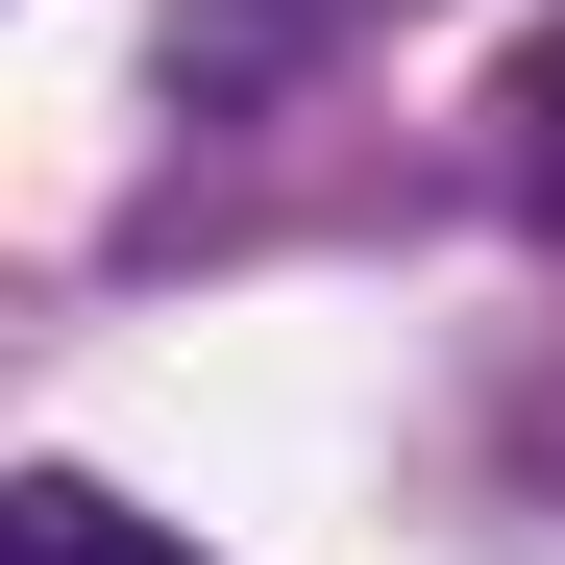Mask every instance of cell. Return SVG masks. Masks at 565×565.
Here are the masks:
<instances>
[{"label": "cell", "instance_id": "obj_2", "mask_svg": "<svg viewBox=\"0 0 565 565\" xmlns=\"http://www.w3.org/2000/svg\"><path fill=\"white\" fill-rule=\"evenodd\" d=\"M0 565H198L172 516H124L99 467H25V516H0Z\"/></svg>", "mask_w": 565, "mask_h": 565}, {"label": "cell", "instance_id": "obj_3", "mask_svg": "<svg viewBox=\"0 0 565 565\" xmlns=\"http://www.w3.org/2000/svg\"><path fill=\"white\" fill-rule=\"evenodd\" d=\"M516 148H541V198H565V25L516 50Z\"/></svg>", "mask_w": 565, "mask_h": 565}, {"label": "cell", "instance_id": "obj_1", "mask_svg": "<svg viewBox=\"0 0 565 565\" xmlns=\"http://www.w3.org/2000/svg\"><path fill=\"white\" fill-rule=\"evenodd\" d=\"M344 25H418V0H198V25H172V74H198V99H270V74H320Z\"/></svg>", "mask_w": 565, "mask_h": 565}]
</instances>
